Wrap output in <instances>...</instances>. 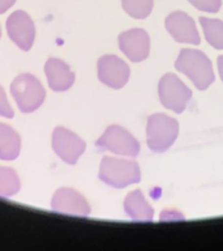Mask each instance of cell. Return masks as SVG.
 Listing matches in <instances>:
<instances>
[{"label":"cell","mask_w":223,"mask_h":251,"mask_svg":"<svg viewBox=\"0 0 223 251\" xmlns=\"http://www.w3.org/2000/svg\"><path fill=\"white\" fill-rule=\"evenodd\" d=\"M175 68L185 75L200 90L207 89L215 78L210 59L200 50L183 49L176 59Z\"/></svg>","instance_id":"1"},{"label":"cell","mask_w":223,"mask_h":251,"mask_svg":"<svg viewBox=\"0 0 223 251\" xmlns=\"http://www.w3.org/2000/svg\"><path fill=\"white\" fill-rule=\"evenodd\" d=\"M99 179L115 188H124L141 180L140 166L136 161L103 157L99 168Z\"/></svg>","instance_id":"2"},{"label":"cell","mask_w":223,"mask_h":251,"mask_svg":"<svg viewBox=\"0 0 223 251\" xmlns=\"http://www.w3.org/2000/svg\"><path fill=\"white\" fill-rule=\"evenodd\" d=\"M179 133V123L166 114L150 115L146 127V143L153 152H164L175 143Z\"/></svg>","instance_id":"3"},{"label":"cell","mask_w":223,"mask_h":251,"mask_svg":"<svg viewBox=\"0 0 223 251\" xmlns=\"http://www.w3.org/2000/svg\"><path fill=\"white\" fill-rule=\"evenodd\" d=\"M11 93L22 113H33L42 105L46 90L34 75L22 74L13 80Z\"/></svg>","instance_id":"4"},{"label":"cell","mask_w":223,"mask_h":251,"mask_svg":"<svg viewBox=\"0 0 223 251\" xmlns=\"http://www.w3.org/2000/svg\"><path fill=\"white\" fill-rule=\"evenodd\" d=\"M162 105L176 114H181L191 101L192 92L176 75L166 74L158 84Z\"/></svg>","instance_id":"5"},{"label":"cell","mask_w":223,"mask_h":251,"mask_svg":"<svg viewBox=\"0 0 223 251\" xmlns=\"http://www.w3.org/2000/svg\"><path fill=\"white\" fill-rule=\"evenodd\" d=\"M95 145L101 151H109L115 154L128 157H137L140 153V143L132 133L121 126H110Z\"/></svg>","instance_id":"6"},{"label":"cell","mask_w":223,"mask_h":251,"mask_svg":"<svg viewBox=\"0 0 223 251\" xmlns=\"http://www.w3.org/2000/svg\"><path fill=\"white\" fill-rule=\"evenodd\" d=\"M52 148L67 164L74 165L82 153L85 152L86 144L81 137L66 127H56L52 133Z\"/></svg>","instance_id":"7"},{"label":"cell","mask_w":223,"mask_h":251,"mask_svg":"<svg viewBox=\"0 0 223 251\" xmlns=\"http://www.w3.org/2000/svg\"><path fill=\"white\" fill-rule=\"evenodd\" d=\"M131 70L128 64L116 55H105L98 60V78L102 84L120 89L128 82Z\"/></svg>","instance_id":"8"},{"label":"cell","mask_w":223,"mask_h":251,"mask_svg":"<svg viewBox=\"0 0 223 251\" xmlns=\"http://www.w3.org/2000/svg\"><path fill=\"white\" fill-rule=\"evenodd\" d=\"M7 33L21 50H30L35 38L34 23L25 11H16L8 17Z\"/></svg>","instance_id":"9"},{"label":"cell","mask_w":223,"mask_h":251,"mask_svg":"<svg viewBox=\"0 0 223 251\" xmlns=\"http://www.w3.org/2000/svg\"><path fill=\"white\" fill-rule=\"evenodd\" d=\"M119 47L121 52L132 62H142L149 56L150 38L144 29H131L119 35Z\"/></svg>","instance_id":"10"},{"label":"cell","mask_w":223,"mask_h":251,"mask_svg":"<svg viewBox=\"0 0 223 251\" xmlns=\"http://www.w3.org/2000/svg\"><path fill=\"white\" fill-rule=\"evenodd\" d=\"M166 29L176 42L199 45L200 34L191 16L183 11L170 13L166 19Z\"/></svg>","instance_id":"11"},{"label":"cell","mask_w":223,"mask_h":251,"mask_svg":"<svg viewBox=\"0 0 223 251\" xmlns=\"http://www.w3.org/2000/svg\"><path fill=\"white\" fill-rule=\"evenodd\" d=\"M52 211L69 215L88 216L90 213V205L86 199L73 188H59L51 200Z\"/></svg>","instance_id":"12"},{"label":"cell","mask_w":223,"mask_h":251,"mask_svg":"<svg viewBox=\"0 0 223 251\" xmlns=\"http://www.w3.org/2000/svg\"><path fill=\"white\" fill-rule=\"evenodd\" d=\"M48 86L55 92L68 90L74 82V74L69 66L58 58H50L45 66Z\"/></svg>","instance_id":"13"},{"label":"cell","mask_w":223,"mask_h":251,"mask_svg":"<svg viewBox=\"0 0 223 251\" xmlns=\"http://www.w3.org/2000/svg\"><path fill=\"white\" fill-rule=\"evenodd\" d=\"M125 213L133 220L140 223H150L154 217V209L144 198L140 190L129 192L124 200Z\"/></svg>","instance_id":"14"},{"label":"cell","mask_w":223,"mask_h":251,"mask_svg":"<svg viewBox=\"0 0 223 251\" xmlns=\"http://www.w3.org/2000/svg\"><path fill=\"white\" fill-rule=\"evenodd\" d=\"M21 149V139L15 129L5 123H0V160L17 158Z\"/></svg>","instance_id":"15"},{"label":"cell","mask_w":223,"mask_h":251,"mask_svg":"<svg viewBox=\"0 0 223 251\" xmlns=\"http://www.w3.org/2000/svg\"><path fill=\"white\" fill-rule=\"evenodd\" d=\"M199 21L209 45L217 50H223V21L218 19H207L202 16Z\"/></svg>","instance_id":"16"},{"label":"cell","mask_w":223,"mask_h":251,"mask_svg":"<svg viewBox=\"0 0 223 251\" xmlns=\"http://www.w3.org/2000/svg\"><path fill=\"white\" fill-rule=\"evenodd\" d=\"M19 174L7 166H0V196H12L20 191Z\"/></svg>","instance_id":"17"},{"label":"cell","mask_w":223,"mask_h":251,"mask_svg":"<svg viewBox=\"0 0 223 251\" xmlns=\"http://www.w3.org/2000/svg\"><path fill=\"white\" fill-rule=\"evenodd\" d=\"M121 5L131 17L142 20L152 13L154 0H121Z\"/></svg>","instance_id":"18"},{"label":"cell","mask_w":223,"mask_h":251,"mask_svg":"<svg viewBox=\"0 0 223 251\" xmlns=\"http://www.w3.org/2000/svg\"><path fill=\"white\" fill-rule=\"evenodd\" d=\"M199 11L217 13L222 7V0H188Z\"/></svg>","instance_id":"19"},{"label":"cell","mask_w":223,"mask_h":251,"mask_svg":"<svg viewBox=\"0 0 223 251\" xmlns=\"http://www.w3.org/2000/svg\"><path fill=\"white\" fill-rule=\"evenodd\" d=\"M0 115L4 118H13V115H15V111L12 109V106L9 105L7 94H5L1 85H0Z\"/></svg>","instance_id":"20"},{"label":"cell","mask_w":223,"mask_h":251,"mask_svg":"<svg viewBox=\"0 0 223 251\" xmlns=\"http://www.w3.org/2000/svg\"><path fill=\"white\" fill-rule=\"evenodd\" d=\"M16 3V0H0V13H4Z\"/></svg>","instance_id":"21"},{"label":"cell","mask_w":223,"mask_h":251,"mask_svg":"<svg viewBox=\"0 0 223 251\" xmlns=\"http://www.w3.org/2000/svg\"><path fill=\"white\" fill-rule=\"evenodd\" d=\"M218 71H219V76L222 78L223 81V55H221L218 58Z\"/></svg>","instance_id":"22"},{"label":"cell","mask_w":223,"mask_h":251,"mask_svg":"<svg viewBox=\"0 0 223 251\" xmlns=\"http://www.w3.org/2000/svg\"><path fill=\"white\" fill-rule=\"evenodd\" d=\"M0 37H1V29H0Z\"/></svg>","instance_id":"23"}]
</instances>
